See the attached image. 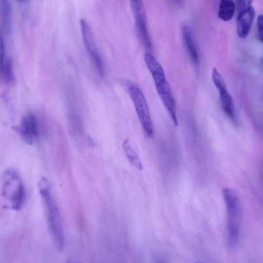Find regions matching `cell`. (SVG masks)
Masks as SVG:
<instances>
[{"instance_id":"cell-1","label":"cell","mask_w":263,"mask_h":263,"mask_svg":"<svg viewBox=\"0 0 263 263\" xmlns=\"http://www.w3.org/2000/svg\"><path fill=\"white\" fill-rule=\"evenodd\" d=\"M38 188L43 202L49 231L54 246L59 252L64 246L63 233L60 213L51 194L48 179L43 177L38 182Z\"/></svg>"},{"instance_id":"cell-2","label":"cell","mask_w":263,"mask_h":263,"mask_svg":"<svg viewBox=\"0 0 263 263\" xmlns=\"http://www.w3.org/2000/svg\"><path fill=\"white\" fill-rule=\"evenodd\" d=\"M145 64L149 70L156 90L174 125L177 126L176 103L163 68L152 53L144 56Z\"/></svg>"},{"instance_id":"cell-3","label":"cell","mask_w":263,"mask_h":263,"mask_svg":"<svg viewBox=\"0 0 263 263\" xmlns=\"http://www.w3.org/2000/svg\"><path fill=\"white\" fill-rule=\"evenodd\" d=\"M2 191L11 209L20 210L25 201L26 192L19 173L13 169L5 171L2 176Z\"/></svg>"},{"instance_id":"cell-4","label":"cell","mask_w":263,"mask_h":263,"mask_svg":"<svg viewBox=\"0 0 263 263\" xmlns=\"http://www.w3.org/2000/svg\"><path fill=\"white\" fill-rule=\"evenodd\" d=\"M223 196L228 212V244L234 247L238 240L241 222V211L236 194L230 189H225Z\"/></svg>"},{"instance_id":"cell-5","label":"cell","mask_w":263,"mask_h":263,"mask_svg":"<svg viewBox=\"0 0 263 263\" xmlns=\"http://www.w3.org/2000/svg\"><path fill=\"white\" fill-rule=\"evenodd\" d=\"M127 90L134 104L140 124L147 136L154 135V127L148 107L144 96L136 84L128 82Z\"/></svg>"},{"instance_id":"cell-6","label":"cell","mask_w":263,"mask_h":263,"mask_svg":"<svg viewBox=\"0 0 263 263\" xmlns=\"http://www.w3.org/2000/svg\"><path fill=\"white\" fill-rule=\"evenodd\" d=\"M80 23L82 36L85 48L99 74L101 77H103L104 75V63L97 48L91 29L85 20L81 19Z\"/></svg>"},{"instance_id":"cell-7","label":"cell","mask_w":263,"mask_h":263,"mask_svg":"<svg viewBox=\"0 0 263 263\" xmlns=\"http://www.w3.org/2000/svg\"><path fill=\"white\" fill-rule=\"evenodd\" d=\"M212 79L215 87L219 91L220 101L223 112L232 122H236L232 98L227 89L226 83L222 76L215 68L212 69Z\"/></svg>"},{"instance_id":"cell-8","label":"cell","mask_w":263,"mask_h":263,"mask_svg":"<svg viewBox=\"0 0 263 263\" xmlns=\"http://www.w3.org/2000/svg\"><path fill=\"white\" fill-rule=\"evenodd\" d=\"M16 129L25 142L28 144L33 143L39 135L37 120L35 115L31 112L25 115Z\"/></svg>"},{"instance_id":"cell-9","label":"cell","mask_w":263,"mask_h":263,"mask_svg":"<svg viewBox=\"0 0 263 263\" xmlns=\"http://www.w3.org/2000/svg\"><path fill=\"white\" fill-rule=\"evenodd\" d=\"M254 17L255 11L251 7L238 14L237 32L239 37L243 39L248 36Z\"/></svg>"},{"instance_id":"cell-10","label":"cell","mask_w":263,"mask_h":263,"mask_svg":"<svg viewBox=\"0 0 263 263\" xmlns=\"http://www.w3.org/2000/svg\"><path fill=\"white\" fill-rule=\"evenodd\" d=\"M181 34L185 47L192 62L194 65H198L199 63L198 50L191 30L187 25L184 24L181 26Z\"/></svg>"},{"instance_id":"cell-11","label":"cell","mask_w":263,"mask_h":263,"mask_svg":"<svg viewBox=\"0 0 263 263\" xmlns=\"http://www.w3.org/2000/svg\"><path fill=\"white\" fill-rule=\"evenodd\" d=\"M135 26L136 33L139 40L148 52L152 51L153 44L148 32L146 17L136 18Z\"/></svg>"},{"instance_id":"cell-12","label":"cell","mask_w":263,"mask_h":263,"mask_svg":"<svg viewBox=\"0 0 263 263\" xmlns=\"http://www.w3.org/2000/svg\"><path fill=\"white\" fill-rule=\"evenodd\" d=\"M235 3L234 0H220L218 15L220 19L228 22L231 20L234 14Z\"/></svg>"},{"instance_id":"cell-13","label":"cell","mask_w":263,"mask_h":263,"mask_svg":"<svg viewBox=\"0 0 263 263\" xmlns=\"http://www.w3.org/2000/svg\"><path fill=\"white\" fill-rule=\"evenodd\" d=\"M0 17L3 29L7 32L10 30L11 8L9 0H0Z\"/></svg>"},{"instance_id":"cell-14","label":"cell","mask_w":263,"mask_h":263,"mask_svg":"<svg viewBox=\"0 0 263 263\" xmlns=\"http://www.w3.org/2000/svg\"><path fill=\"white\" fill-rule=\"evenodd\" d=\"M123 148L127 158L132 164L137 169L142 170L143 166L140 159L137 153L131 146L128 139L124 141Z\"/></svg>"},{"instance_id":"cell-15","label":"cell","mask_w":263,"mask_h":263,"mask_svg":"<svg viewBox=\"0 0 263 263\" xmlns=\"http://www.w3.org/2000/svg\"><path fill=\"white\" fill-rule=\"evenodd\" d=\"M129 2L135 18L146 16L142 0H129Z\"/></svg>"},{"instance_id":"cell-16","label":"cell","mask_w":263,"mask_h":263,"mask_svg":"<svg viewBox=\"0 0 263 263\" xmlns=\"http://www.w3.org/2000/svg\"><path fill=\"white\" fill-rule=\"evenodd\" d=\"M7 58L5 55V45L3 36V28L0 24V70L2 68Z\"/></svg>"},{"instance_id":"cell-17","label":"cell","mask_w":263,"mask_h":263,"mask_svg":"<svg viewBox=\"0 0 263 263\" xmlns=\"http://www.w3.org/2000/svg\"><path fill=\"white\" fill-rule=\"evenodd\" d=\"M253 0H236V7L238 14L250 7Z\"/></svg>"},{"instance_id":"cell-18","label":"cell","mask_w":263,"mask_h":263,"mask_svg":"<svg viewBox=\"0 0 263 263\" xmlns=\"http://www.w3.org/2000/svg\"><path fill=\"white\" fill-rule=\"evenodd\" d=\"M262 15H259L257 20V32L258 40L262 42Z\"/></svg>"},{"instance_id":"cell-19","label":"cell","mask_w":263,"mask_h":263,"mask_svg":"<svg viewBox=\"0 0 263 263\" xmlns=\"http://www.w3.org/2000/svg\"><path fill=\"white\" fill-rule=\"evenodd\" d=\"M177 3H180L181 0H174Z\"/></svg>"},{"instance_id":"cell-20","label":"cell","mask_w":263,"mask_h":263,"mask_svg":"<svg viewBox=\"0 0 263 263\" xmlns=\"http://www.w3.org/2000/svg\"><path fill=\"white\" fill-rule=\"evenodd\" d=\"M18 1H19L20 2H23V1H25V0H18Z\"/></svg>"}]
</instances>
